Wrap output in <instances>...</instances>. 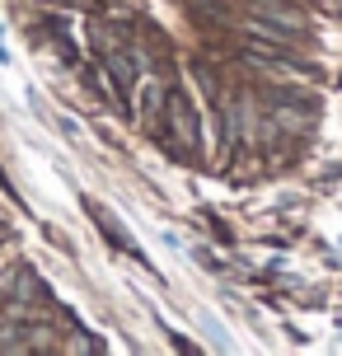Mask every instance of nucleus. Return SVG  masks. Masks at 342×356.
Here are the masks:
<instances>
[{
	"label": "nucleus",
	"mask_w": 342,
	"mask_h": 356,
	"mask_svg": "<svg viewBox=\"0 0 342 356\" xmlns=\"http://www.w3.org/2000/svg\"><path fill=\"white\" fill-rule=\"evenodd\" d=\"M164 99H169V85H164V80H150V85L141 89V113H145V127H155V131H160Z\"/></svg>",
	"instance_id": "20e7f679"
},
{
	"label": "nucleus",
	"mask_w": 342,
	"mask_h": 356,
	"mask_svg": "<svg viewBox=\"0 0 342 356\" xmlns=\"http://www.w3.org/2000/svg\"><path fill=\"white\" fill-rule=\"evenodd\" d=\"M164 122H169V136L174 145H188V155L197 150V118H193V104L183 99L179 89H169V99H164Z\"/></svg>",
	"instance_id": "f257e3e1"
},
{
	"label": "nucleus",
	"mask_w": 342,
	"mask_h": 356,
	"mask_svg": "<svg viewBox=\"0 0 342 356\" xmlns=\"http://www.w3.org/2000/svg\"><path fill=\"white\" fill-rule=\"evenodd\" d=\"M5 296H10V305H42L47 286L38 282L28 267H15V272H10V282H5Z\"/></svg>",
	"instance_id": "7ed1b4c3"
},
{
	"label": "nucleus",
	"mask_w": 342,
	"mask_h": 356,
	"mask_svg": "<svg viewBox=\"0 0 342 356\" xmlns=\"http://www.w3.org/2000/svg\"><path fill=\"white\" fill-rule=\"evenodd\" d=\"M104 71H108V85L117 89V99H127V94H131V80H136V52H131V47L104 52Z\"/></svg>",
	"instance_id": "f03ea898"
}]
</instances>
